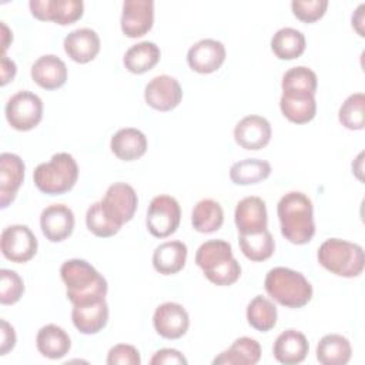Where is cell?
<instances>
[{
    "mask_svg": "<svg viewBox=\"0 0 365 365\" xmlns=\"http://www.w3.org/2000/svg\"><path fill=\"white\" fill-rule=\"evenodd\" d=\"M281 234L291 244H308L315 234L314 205L309 197L301 191L284 194L277 205Z\"/></svg>",
    "mask_w": 365,
    "mask_h": 365,
    "instance_id": "6da1fadb",
    "label": "cell"
},
{
    "mask_svg": "<svg viewBox=\"0 0 365 365\" xmlns=\"http://www.w3.org/2000/svg\"><path fill=\"white\" fill-rule=\"evenodd\" d=\"M60 277L66 285V295L73 305L106 299L108 291L107 281L86 259H67L60 268Z\"/></svg>",
    "mask_w": 365,
    "mask_h": 365,
    "instance_id": "7a4b0ae2",
    "label": "cell"
},
{
    "mask_svg": "<svg viewBox=\"0 0 365 365\" xmlns=\"http://www.w3.org/2000/svg\"><path fill=\"white\" fill-rule=\"evenodd\" d=\"M195 264L217 287H230L241 277V265L232 254L231 244L224 240L202 242L195 252Z\"/></svg>",
    "mask_w": 365,
    "mask_h": 365,
    "instance_id": "3957f363",
    "label": "cell"
},
{
    "mask_svg": "<svg viewBox=\"0 0 365 365\" xmlns=\"http://www.w3.org/2000/svg\"><path fill=\"white\" fill-rule=\"evenodd\" d=\"M267 294L287 308H302L312 298V285L304 274L287 267H275L268 271L264 281Z\"/></svg>",
    "mask_w": 365,
    "mask_h": 365,
    "instance_id": "277c9868",
    "label": "cell"
},
{
    "mask_svg": "<svg viewBox=\"0 0 365 365\" xmlns=\"http://www.w3.org/2000/svg\"><path fill=\"white\" fill-rule=\"evenodd\" d=\"M317 259L331 274L345 278L359 277L365 267L362 247L341 238L325 240L318 248Z\"/></svg>",
    "mask_w": 365,
    "mask_h": 365,
    "instance_id": "5b68a950",
    "label": "cell"
},
{
    "mask_svg": "<svg viewBox=\"0 0 365 365\" xmlns=\"http://www.w3.org/2000/svg\"><path fill=\"white\" fill-rule=\"evenodd\" d=\"M78 165L68 153H57L50 161L41 163L33 173L34 185L47 195L68 192L77 182Z\"/></svg>",
    "mask_w": 365,
    "mask_h": 365,
    "instance_id": "8992f818",
    "label": "cell"
},
{
    "mask_svg": "<svg viewBox=\"0 0 365 365\" xmlns=\"http://www.w3.org/2000/svg\"><path fill=\"white\" fill-rule=\"evenodd\" d=\"M4 113L11 128L17 131H30L36 128L43 118V101L37 94L29 90H21L9 98Z\"/></svg>",
    "mask_w": 365,
    "mask_h": 365,
    "instance_id": "52a82bcc",
    "label": "cell"
},
{
    "mask_svg": "<svg viewBox=\"0 0 365 365\" xmlns=\"http://www.w3.org/2000/svg\"><path fill=\"white\" fill-rule=\"evenodd\" d=\"M181 221V207L178 201L167 194L157 195L151 200L145 225L148 232L155 238H167L174 234Z\"/></svg>",
    "mask_w": 365,
    "mask_h": 365,
    "instance_id": "ba28073f",
    "label": "cell"
},
{
    "mask_svg": "<svg viewBox=\"0 0 365 365\" xmlns=\"http://www.w3.org/2000/svg\"><path fill=\"white\" fill-rule=\"evenodd\" d=\"M0 248L6 259L16 264H24L36 255L38 242L27 225L14 224L3 230L0 237Z\"/></svg>",
    "mask_w": 365,
    "mask_h": 365,
    "instance_id": "9c48e42d",
    "label": "cell"
},
{
    "mask_svg": "<svg viewBox=\"0 0 365 365\" xmlns=\"http://www.w3.org/2000/svg\"><path fill=\"white\" fill-rule=\"evenodd\" d=\"M100 202L107 217L123 227L133 220L138 207V197L130 184L114 182L107 188Z\"/></svg>",
    "mask_w": 365,
    "mask_h": 365,
    "instance_id": "30bf717a",
    "label": "cell"
},
{
    "mask_svg": "<svg viewBox=\"0 0 365 365\" xmlns=\"http://www.w3.org/2000/svg\"><path fill=\"white\" fill-rule=\"evenodd\" d=\"M29 7L37 20L53 21L60 26L76 23L84 13L81 0H31Z\"/></svg>",
    "mask_w": 365,
    "mask_h": 365,
    "instance_id": "8fae6325",
    "label": "cell"
},
{
    "mask_svg": "<svg viewBox=\"0 0 365 365\" xmlns=\"http://www.w3.org/2000/svg\"><path fill=\"white\" fill-rule=\"evenodd\" d=\"M147 106L157 111H171L182 100V88L177 78L161 74L151 78L144 88Z\"/></svg>",
    "mask_w": 365,
    "mask_h": 365,
    "instance_id": "7c38bea8",
    "label": "cell"
},
{
    "mask_svg": "<svg viewBox=\"0 0 365 365\" xmlns=\"http://www.w3.org/2000/svg\"><path fill=\"white\" fill-rule=\"evenodd\" d=\"M154 24V1L125 0L121 11V31L130 38L143 37Z\"/></svg>",
    "mask_w": 365,
    "mask_h": 365,
    "instance_id": "4fadbf2b",
    "label": "cell"
},
{
    "mask_svg": "<svg viewBox=\"0 0 365 365\" xmlns=\"http://www.w3.org/2000/svg\"><path fill=\"white\" fill-rule=\"evenodd\" d=\"M153 325L160 336L165 339H178L187 334L190 317L181 304L164 302L155 308Z\"/></svg>",
    "mask_w": 365,
    "mask_h": 365,
    "instance_id": "5bb4252c",
    "label": "cell"
},
{
    "mask_svg": "<svg viewBox=\"0 0 365 365\" xmlns=\"http://www.w3.org/2000/svg\"><path fill=\"white\" fill-rule=\"evenodd\" d=\"M225 57V46L221 41L202 38L190 47L187 53V63L195 73L211 74L224 64Z\"/></svg>",
    "mask_w": 365,
    "mask_h": 365,
    "instance_id": "9a60e30c",
    "label": "cell"
},
{
    "mask_svg": "<svg viewBox=\"0 0 365 365\" xmlns=\"http://www.w3.org/2000/svg\"><path fill=\"white\" fill-rule=\"evenodd\" d=\"M282 115L294 124H307L317 114L315 93L299 88H282L279 98Z\"/></svg>",
    "mask_w": 365,
    "mask_h": 365,
    "instance_id": "2e32d148",
    "label": "cell"
},
{
    "mask_svg": "<svg viewBox=\"0 0 365 365\" xmlns=\"http://www.w3.org/2000/svg\"><path fill=\"white\" fill-rule=\"evenodd\" d=\"M74 212L64 204H51L40 214V228L50 242L67 240L74 230Z\"/></svg>",
    "mask_w": 365,
    "mask_h": 365,
    "instance_id": "e0dca14e",
    "label": "cell"
},
{
    "mask_svg": "<svg viewBox=\"0 0 365 365\" xmlns=\"http://www.w3.org/2000/svg\"><path fill=\"white\" fill-rule=\"evenodd\" d=\"M272 135V128L269 121L257 114L247 115L241 118L234 128L235 143L245 150H261L268 145Z\"/></svg>",
    "mask_w": 365,
    "mask_h": 365,
    "instance_id": "ac0fdd59",
    "label": "cell"
},
{
    "mask_svg": "<svg viewBox=\"0 0 365 365\" xmlns=\"http://www.w3.org/2000/svg\"><path fill=\"white\" fill-rule=\"evenodd\" d=\"M24 161L13 153L0 155V207L7 208L24 181Z\"/></svg>",
    "mask_w": 365,
    "mask_h": 365,
    "instance_id": "d6986e66",
    "label": "cell"
},
{
    "mask_svg": "<svg viewBox=\"0 0 365 365\" xmlns=\"http://www.w3.org/2000/svg\"><path fill=\"white\" fill-rule=\"evenodd\" d=\"M234 221L238 234H257L267 230L268 212L265 201L255 195L242 198L235 207Z\"/></svg>",
    "mask_w": 365,
    "mask_h": 365,
    "instance_id": "ffe728a7",
    "label": "cell"
},
{
    "mask_svg": "<svg viewBox=\"0 0 365 365\" xmlns=\"http://www.w3.org/2000/svg\"><path fill=\"white\" fill-rule=\"evenodd\" d=\"M63 46H64L66 54L73 61L86 64L93 61L97 57V54L100 53L101 43H100L98 34L94 30L88 27H83L68 33L64 37Z\"/></svg>",
    "mask_w": 365,
    "mask_h": 365,
    "instance_id": "44dd1931",
    "label": "cell"
},
{
    "mask_svg": "<svg viewBox=\"0 0 365 365\" xmlns=\"http://www.w3.org/2000/svg\"><path fill=\"white\" fill-rule=\"evenodd\" d=\"M33 81L44 90H57L67 81V66L56 54L38 57L30 70Z\"/></svg>",
    "mask_w": 365,
    "mask_h": 365,
    "instance_id": "7402d4cb",
    "label": "cell"
},
{
    "mask_svg": "<svg viewBox=\"0 0 365 365\" xmlns=\"http://www.w3.org/2000/svg\"><path fill=\"white\" fill-rule=\"evenodd\" d=\"M309 351L307 336L297 329H287L281 332L272 346L274 358L284 365L301 364Z\"/></svg>",
    "mask_w": 365,
    "mask_h": 365,
    "instance_id": "603a6c76",
    "label": "cell"
},
{
    "mask_svg": "<svg viewBox=\"0 0 365 365\" xmlns=\"http://www.w3.org/2000/svg\"><path fill=\"white\" fill-rule=\"evenodd\" d=\"M71 321L73 325L84 335L100 332L108 322V305L106 299L84 305H73Z\"/></svg>",
    "mask_w": 365,
    "mask_h": 365,
    "instance_id": "cb8c5ba5",
    "label": "cell"
},
{
    "mask_svg": "<svg viewBox=\"0 0 365 365\" xmlns=\"http://www.w3.org/2000/svg\"><path fill=\"white\" fill-rule=\"evenodd\" d=\"M147 145L145 134L134 127L118 130L110 141L111 153L121 161L138 160L145 154Z\"/></svg>",
    "mask_w": 365,
    "mask_h": 365,
    "instance_id": "d4e9b609",
    "label": "cell"
},
{
    "mask_svg": "<svg viewBox=\"0 0 365 365\" xmlns=\"http://www.w3.org/2000/svg\"><path fill=\"white\" fill-rule=\"evenodd\" d=\"M187 245L182 241H165L153 252V267L163 275H173L185 267Z\"/></svg>",
    "mask_w": 365,
    "mask_h": 365,
    "instance_id": "484cf974",
    "label": "cell"
},
{
    "mask_svg": "<svg viewBox=\"0 0 365 365\" xmlns=\"http://www.w3.org/2000/svg\"><path fill=\"white\" fill-rule=\"evenodd\" d=\"M261 345L250 336L237 338L231 346L214 358V365H255L261 359Z\"/></svg>",
    "mask_w": 365,
    "mask_h": 365,
    "instance_id": "4316f807",
    "label": "cell"
},
{
    "mask_svg": "<svg viewBox=\"0 0 365 365\" xmlns=\"http://www.w3.org/2000/svg\"><path fill=\"white\" fill-rule=\"evenodd\" d=\"M36 346L43 356L48 359H60L68 354L71 348V339L61 327L47 324L38 329L36 336Z\"/></svg>",
    "mask_w": 365,
    "mask_h": 365,
    "instance_id": "83f0119b",
    "label": "cell"
},
{
    "mask_svg": "<svg viewBox=\"0 0 365 365\" xmlns=\"http://www.w3.org/2000/svg\"><path fill=\"white\" fill-rule=\"evenodd\" d=\"M161 51L160 47L153 41H140L131 46L124 57V67L133 74H144L154 68L160 61Z\"/></svg>",
    "mask_w": 365,
    "mask_h": 365,
    "instance_id": "f1b7e54d",
    "label": "cell"
},
{
    "mask_svg": "<svg viewBox=\"0 0 365 365\" xmlns=\"http://www.w3.org/2000/svg\"><path fill=\"white\" fill-rule=\"evenodd\" d=\"M351 356V342L339 334L324 335L317 345V359L322 365H345Z\"/></svg>",
    "mask_w": 365,
    "mask_h": 365,
    "instance_id": "f546056e",
    "label": "cell"
},
{
    "mask_svg": "<svg viewBox=\"0 0 365 365\" xmlns=\"http://www.w3.org/2000/svg\"><path fill=\"white\" fill-rule=\"evenodd\" d=\"M224 222V210L221 204L212 198L198 201L191 212V224L197 232L211 234L218 231Z\"/></svg>",
    "mask_w": 365,
    "mask_h": 365,
    "instance_id": "4dcf8cb0",
    "label": "cell"
},
{
    "mask_svg": "<svg viewBox=\"0 0 365 365\" xmlns=\"http://www.w3.org/2000/svg\"><path fill=\"white\" fill-rule=\"evenodd\" d=\"M307 47L302 31L292 27H282L271 37V50L279 60L298 58Z\"/></svg>",
    "mask_w": 365,
    "mask_h": 365,
    "instance_id": "1f68e13d",
    "label": "cell"
},
{
    "mask_svg": "<svg viewBox=\"0 0 365 365\" xmlns=\"http://www.w3.org/2000/svg\"><path fill=\"white\" fill-rule=\"evenodd\" d=\"M271 174V164L259 158H245L234 163L230 168V180L235 185H251L267 180Z\"/></svg>",
    "mask_w": 365,
    "mask_h": 365,
    "instance_id": "d6a6232c",
    "label": "cell"
},
{
    "mask_svg": "<svg viewBox=\"0 0 365 365\" xmlns=\"http://www.w3.org/2000/svg\"><path fill=\"white\" fill-rule=\"evenodd\" d=\"M238 245L241 252L254 262L268 259L275 251V241L268 230L257 234H238Z\"/></svg>",
    "mask_w": 365,
    "mask_h": 365,
    "instance_id": "836d02e7",
    "label": "cell"
},
{
    "mask_svg": "<svg viewBox=\"0 0 365 365\" xmlns=\"http://www.w3.org/2000/svg\"><path fill=\"white\" fill-rule=\"evenodd\" d=\"M278 312L272 301L262 295L254 297L247 305V321L251 328L259 332H268L277 325Z\"/></svg>",
    "mask_w": 365,
    "mask_h": 365,
    "instance_id": "e575fe53",
    "label": "cell"
},
{
    "mask_svg": "<svg viewBox=\"0 0 365 365\" xmlns=\"http://www.w3.org/2000/svg\"><path fill=\"white\" fill-rule=\"evenodd\" d=\"M338 120L348 130H362L365 127V94L348 96L339 107Z\"/></svg>",
    "mask_w": 365,
    "mask_h": 365,
    "instance_id": "d590c367",
    "label": "cell"
},
{
    "mask_svg": "<svg viewBox=\"0 0 365 365\" xmlns=\"http://www.w3.org/2000/svg\"><path fill=\"white\" fill-rule=\"evenodd\" d=\"M86 225L91 234L100 238H108L120 231V225L111 221L103 211L101 202H94L86 212Z\"/></svg>",
    "mask_w": 365,
    "mask_h": 365,
    "instance_id": "8d00e7d4",
    "label": "cell"
},
{
    "mask_svg": "<svg viewBox=\"0 0 365 365\" xmlns=\"http://www.w3.org/2000/svg\"><path fill=\"white\" fill-rule=\"evenodd\" d=\"M24 294V282L21 277L11 269H0V302L13 305L21 299Z\"/></svg>",
    "mask_w": 365,
    "mask_h": 365,
    "instance_id": "74e56055",
    "label": "cell"
},
{
    "mask_svg": "<svg viewBox=\"0 0 365 365\" xmlns=\"http://www.w3.org/2000/svg\"><path fill=\"white\" fill-rule=\"evenodd\" d=\"M318 87L317 74L305 66H297L285 71L281 81V88H299L315 93Z\"/></svg>",
    "mask_w": 365,
    "mask_h": 365,
    "instance_id": "f35d334b",
    "label": "cell"
},
{
    "mask_svg": "<svg viewBox=\"0 0 365 365\" xmlns=\"http://www.w3.org/2000/svg\"><path fill=\"white\" fill-rule=\"evenodd\" d=\"M328 9L327 0H294L291 1L292 14L302 23H315L324 17Z\"/></svg>",
    "mask_w": 365,
    "mask_h": 365,
    "instance_id": "ab89813d",
    "label": "cell"
},
{
    "mask_svg": "<svg viewBox=\"0 0 365 365\" xmlns=\"http://www.w3.org/2000/svg\"><path fill=\"white\" fill-rule=\"evenodd\" d=\"M106 362L108 365H140L141 356L135 346L130 344H117L110 348Z\"/></svg>",
    "mask_w": 365,
    "mask_h": 365,
    "instance_id": "60d3db41",
    "label": "cell"
},
{
    "mask_svg": "<svg viewBox=\"0 0 365 365\" xmlns=\"http://www.w3.org/2000/svg\"><path fill=\"white\" fill-rule=\"evenodd\" d=\"M151 365H185L187 358L174 348H161L150 359Z\"/></svg>",
    "mask_w": 365,
    "mask_h": 365,
    "instance_id": "b9f144b4",
    "label": "cell"
},
{
    "mask_svg": "<svg viewBox=\"0 0 365 365\" xmlns=\"http://www.w3.org/2000/svg\"><path fill=\"white\" fill-rule=\"evenodd\" d=\"M0 325H1V342H0V355H6L9 354L14 345H16V332H14V328L6 321V319H1L0 321Z\"/></svg>",
    "mask_w": 365,
    "mask_h": 365,
    "instance_id": "7bdbcfd3",
    "label": "cell"
},
{
    "mask_svg": "<svg viewBox=\"0 0 365 365\" xmlns=\"http://www.w3.org/2000/svg\"><path fill=\"white\" fill-rule=\"evenodd\" d=\"M17 73L16 63L10 60L6 54H1V64H0V74H1V86H6L9 81L14 78Z\"/></svg>",
    "mask_w": 365,
    "mask_h": 365,
    "instance_id": "ee69618b",
    "label": "cell"
},
{
    "mask_svg": "<svg viewBox=\"0 0 365 365\" xmlns=\"http://www.w3.org/2000/svg\"><path fill=\"white\" fill-rule=\"evenodd\" d=\"M364 9L365 4H359L358 9L352 14V27L356 30V33L364 37Z\"/></svg>",
    "mask_w": 365,
    "mask_h": 365,
    "instance_id": "f6af8a7d",
    "label": "cell"
},
{
    "mask_svg": "<svg viewBox=\"0 0 365 365\" xmlns=\"http://www.w3.org/2000/svg\"><path fill=\"white\" fill-rule=\"evenodd\" d=\"M13 40V33L7 27L4 21H1V46H3V54H6V50L9 48L10 43Z\"/></svg>",
    "mask_w": 365,
    "mask_h": 365,
    "instance_id": "bcb514c9",
    "label": "cell"
}]
</instances>
